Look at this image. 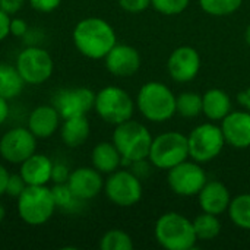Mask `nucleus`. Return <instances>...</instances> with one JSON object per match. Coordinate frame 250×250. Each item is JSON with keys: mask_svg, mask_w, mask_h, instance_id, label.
Wrapping results in <instances>:
<instances>
[{"mask_svg": "<svg viewBox=\"0 0 250 250\" xmlns=\"http://www.w3.org/2000/svg\"><path fill=\"white\" fill-rule=\"evenodd\" d=\"M73 44L86 59L101 60L117 44L114 28L98 16L81 19L73 28Z\"/></svg>", "mask_w": 250, "mask_h": 250, "instance_id": "obj_1", "label": "nucleus"}, {"mask_svg": "<svg viewBox=\"0 0 250 250\" xmlns=\"http://www.w3.org/2000/svg\"><path fill=\"white\" fill-rule=\"evenodd\" d=\"M136 107L148 122L164 123L176 114V95L163 82L149 81L136 95Z\"/></svg>", "mask_w": 250, "mask_h": 250, "instance_id": "obj_2", "label": "nucleus"}, {"mask_svg": "<svg viewBox=\"0 0 250 250\" xmlns=\"http://www.w3.org/2000/svg\"><path fill=\"white\" fill-rule=\"evenodd\" d=\"M113 144L119 149L123 158V164L146 160L152 144L149 129L133 119L114 126Z\"/></svg>", "mask_w": 250, "mask_h": 250, "instance_id": "obj_3", "label": "nucleus"}, {"mask_svg": "<svg viewBox=\"0 0 250 250\" xmlns=\"http://www.w3.org/2000/svg\"><path fill=\"white\" fill-rule=\"evenodd\" d=\"M154 234L160 246L167 250H190L198 242L193 223L174 211L166 212L157 220Z\"/></svg>", "mask_w": 250, "mask_h": 250, "instance_id": "obj_4", "label": "nucleus"}, {"mask_svg": "<svg viewBox=\"0 0 250 250\" xmlns=\"http://www.w3.org/2000/svg\"><path fill=\"white\" fill-rule=\"evenodd\" d=\"M57 207L50 188L26 186L16 198V211L19 218L29 226H42L51 220Z\"/></svg>", "mask_w": 250, "mask_h": 250, "instance_id": "obj_5", "label": "nucleus"}, {"mask_svg": "<svg viewBox=\"0 0 250 250\" xmlns=\"http://www.w3.org/2000/svg\"><path fill=\"white\" fill-rule=\"evenodd\" d=\"M189 158V144L188 135L176 130L160 133L152 138L148 160L151 166L160 170H170L174 166L186 161Z\"/></svg>", "mask_w": 250, "mask_h": 250, "instance_id": "obj_6", "label": "nucleus"}, {"mask_svg": "<svg viewBox=\"0 0 250 250\" xmlns=\"http://www.w3.org/2000/svg\"><path fill=\"white\" fill-rule=\"evenodd\" d=\"M133 98L120 86L108 85L95 94L94 110L108 125L117 126L133 117Z\"/></svg>", "mask_w": 250, "mask_h": 250, "instance_id": "obj_7", "label": "nucleus"}, {"mask_svg": "<svg viewBox=\"0 0 250 250\" xmlns=\"http://www.w3.org/2000/svg\"><path fill=\"white\" fill-rule=\"evenodd\" d=\"M189 158L205 164L215 160L226 146V139L221 126L215 123H202L192 129L188 135Z\"/></svg>", "mask_w": 250, "mask_h": 250, "instance_id": "obj_8", "label": "nucleus"}, {"mask_svg": "<svg viewBox=\"0 0 250 250\" xmlns=\"http://www.w3.org/2000/svg\"><path fill=\"white\" fill-rule=\"evenodd\" d=\"M104 193L116 207L129 208L142 199L144 188L141 179L132 170H116L104 180Z\"/></svg>", "mask_w": 250, "mask_h": 250, "instance_id": "obj_9", "label": "nucleus"}, {"mask_svg": "<svg viewBox=\"0 0 250 250\" xmlns=\"http://www.w3.org/2000/svg\"><path fill=\"white\" fill-rule=\"evenodd\" d=\"M15 66L28 85H41L47 82L54 70L53 57L47 50L38 45H28L23 48L18 54Z\"/></svg>", "mask_w": 250, "mask_h": 250, "instance_id": "obj_10", "label": "nucleus"}, {"mask_svg": "<svg viewBox=\"0 0 250 250\" xmlns=\"http://www.w3.org/2000/svg\"><path fill=\"white\" fill-rule=\"evenodd\" d=\"M208 182L205 170L201 167V163L196 161H183L168 170L167 183L170 189L183 198L198 196L201 189Z\"/></svg>", "mask_w": 250, "mask_h": 250, "instance_id": "obj_11", "label": "nucleus"}, {"mask_svg": "<svg viewBox=\"0 0 250 250\" xmlns=\"http://www.w3.org/2000/svg\"><path fill=\"white\" fill-rule=\"evenodd\" d=\"M37 152V138L28 127H13L0 138V157L21 166L26 158Z\"/></svg>", "mask_w": 250, "mask_h": 250, "instance_id": "obj_12", "label": "nucleus"}, {"mask_svg": "<svg viewBox=\"0 0 250 250\" xmlns=\"http://www.w3.org/2000/svg\"><path fill=\"white\" fill-rule=\"evenodd\" d=\"M95 104V92L86 86L66 88L56 92L53 97V105L59 111L62 120L86 116Z\"/></svg>", "mask_w": 250, "mask_h": 250, "instance_id": "obj_13", "label": "nucleus"}, {"mask_svg": "<svg viewBox=\"0 0 250 250\" xmlns=\"http://www.w3.org/2000/svg\"><path fill=\"white\" fill-rule=\"evenodd\" d=\"M201 54L190 45H180L171 51L167 60V70L179 83L192 82L201 70Z\"/></svg>", "mask_w": 250, "mask_h": 250, "instance_id": "obj_14", "label": "nucleus"}, {"mask_svg": "<svg viewBox=\"0 0 250 250\" xmlns=\"http://www.w3.org/2000/svg\"><path fill=\"white\" fill-rule=\"evenodd\" d=\"M107 70L117 78L133 76L141 67L139 51L127 44H116L104 57Z\"/></svg>", "mask_w": 250, "mask_h": 250, "instance_id": "obj_15", "label": "nucleus"}, {"mask_svg": "<svg viewBox=\"0 0 250 250\" xmlns=\"http://www.w3.org/2000/svg\"><path fill=\"white\" fill-rule=\"evenodd\" d=\"M221 130L226 144L236 149L250 148V111H230L221 120Z\"/></svg>", "mask_w": 250, "mask_h": 250, "instance_id": "obj_16", "label": "nucleus"}, {"mask_svg": "<svg viewBox=\"0 0 250 250\" xmlns=\"http://www.w3.org/2000/svg\"><path fill=\"white\" fill-rule=\"evenodd\" d=\"M67 186L83 202L97 198L104 189L103 174L94 167H78L70 171Z\"/></svg>", "mask_w": 250, "mask_h": 250, "instance_id": "obj_17", "label": "nucleus"}, {"mask_svg": "<svg viewBox=\"0 0 250 250\" xmlns=\"http://www.w3.org/2000/svg\"><path fill=\"white\" fill-rule=\"evenodd\" d=\"M60 114L56 107L51 105H38L35 107L26 120V127L32 132L37 139H48L51 138L57 129L60 127Z\"/></svg>", "mask_w": 250, "mask_h": 250, "instance_id": "obj_18", "label": "nucleus"}, {"mask_svg": "<svg viewBox=\"0 0 250 250\" xmlns=\"http://www.w3.org/2000/svg\"><path fill=\"white\" fill-rule=\"evenodd\" d=\"M198 202L204 212L221 215L229 211L231 195L223 182L211 180L207 182L205 186L198 193Z\"/></svg>", "mask_w": 250, "mask_h": 250, "instance_id": "obj_19", "label": "nucleus"}, {"mask_svg": "<svg viewBox=\"0 0 250 250\" xmlns=\"http://www.w3.org/2000/svg\"><path fill=\"white\" fill-rule=\"evenodd\" d=\"M53 161L44 154H32L19 168V174L28 186H47L51 182Z\"/></svg>", "mask_w": 250, "mask_h": 250, "instance_id": "obj_20", "label": "nucleus"}, {"mask_svg": "<svg viewBox=\"0 0 250 250\" xmlns=\"http://www.w3.org/2000/svg\"><path fill=\"white\" fill-rule=\"evenodd\" d=\"M92 167L101 174H111L123 166V158L116 145L111 142H100L94 146L91 152Z\"/></svg>", "mask_w": 250, "mask_h": 250, "instance_id": "obj_21", "label": "nucleus"}, {"mask_svg": "<svg viewBox=\"0 0 250 250\" xmlns=\"http://www.w3.org/2000/svg\"><path fill=\"white\" fill-rule=\"evenodd\" d=\"M230 111L231 100L226 91L211 88L202 95V113L211 122H221Z\"/></svg>", "mask_w": 250, "mask_h": 250, "instance_id": "obj_22", "label": "nucleus"}, {"mask_svg": "<svg viewBox=\"0 0 250 250\" xmlns=\"http://www.w3.org/2000/svg\"><path fill=\"white\" fill-rule=\"evenodd\" d=\"M89 133H91V125L86 116L64 119L60 126V138L67 148H78L83 145L89 138Z\"/></svg>", "mask_w": 250, "mask_h": 250, "instance_id": "obj_23", "label": "nucleus"}, {"mask_svg": "<svg viewBox=\"0 0 250 250\" xmlns=\"http://www.w3.org/2000/svg\"><path fill=\"white\" fill-rule=\"evenodd\" d=\"M25 85L16 66L0 63V97L10 101L22 94Z\"/></svg>", "mask_w": 250, "mask_h": 250, "instance_id": "obj_24", "label": "nucleus"}, {"mask_svg": "<svg viewBox=\"0 0 250 250\" xmlns=\"http://www.w3.org/2000/svg\"><path fill=\"white\" fill-rule=\"evenodd\" d=\"M229 215L236 227L250 231V193H242L231 199Z\"/></svg>", "mask_w": 250, "mask_h": 250, "instance_id": "obj_25", "label": "nucleus"}, {"mask_svg": "<svg viewBox=\"0 0 250 250\" xmlns=\"http://www.w3.org/2000/svg\"><path fill=\"white\" fill-rule=\"evenodd\" d=\"M192 223H193L196 239L202 242L214 240L221 231V223L218 220V215L214 214H208L202 211V214H199Z\"/></svg>", "mask_w": 250, "mask_h": 250, "instance_id": "obj_26", "label": "nucleus"}, {"mask_svg": "<svg viewBox=\"0 0 250 250\" xmlns=\"http://www.w3.org/2000/svg\"><path fill=\"white\" fill-rule=\"evenodd\" d=\"M53 196H54V202L57 209H62L64 212L69 214H78L81 212L82 207H83V201H81L67 186V183H62V185H54L51 188Z\"/></svg>", "mask_w": 250, "mask_h": 250, "instance_id": "obj_27", "label": "nucleus"}, {"mask_svg": "<svg viewBox=\"0 0 250 250\" xmlns=\"http://www.w3.org/2000/svg\"><path fill=\"white\" fill-rule=\"evenodd\" d=\"M176 113L185 119H195L202 114V95L186 91L176 95Z\"/></svg>", "mask_w": 250, "mask_h": 250, "instance_id": "obj_28", "label": "nucleus"}, {"mask_svg": "<svg viewBox=\"0 0 250 250\" xmlns=\"http://www.w3.org/2000/svg\"><path fill=\"white\" fill-rule=\"evenodd\" d=\"M101 250H132L133 240L123 230H108L100 240Z\"/></svg>", "mask_w": 250, "mask_h": 250, "instance_id": "obj_29", "label": "nucleus"}, {"mask_svg": "<svg viewBox=\"0 0 250 250\" xmlns=\"http://www.w3.org/2000/svg\"><path fill=\"white\" fill-rule=\"evenodd\" d=\"M243 0H199L201 9L211 16H227L240 9Z\"/></svg>", "mask_w": 250, "mask_h": 250, "instance_id": "obj_30", "label": "nucleus"}, {"mask_svg": "<svg viewBox=\"0 0 250 250\" xmlns=\"http://www.w3.org/2000/svg\"><path fill=\"white\" fill-rule=\"evenodd\" d=\"M190 0H151V6L161 15L174 16L185 12Z\"/></svg>", "mask_w": 250, "mask_h": 250, "instance_id": "obj_31", "label": "nucleus"}, {"mask_svg": "<svg viewBox=\"0 0 250 250\" xmlns=\"http://www.w3.org/2000/svg\"><path fill=\"white\" fill-rule=\"evenodd\" d=\"M26 183L22 179V176L18 174H10L9 180H7V186H6V195L10 198H18L25 189H26Z\"/></svg>", "mask_w": 250, "mask_h": 250, "instance_id": "obj_32", "label": "nucleus"}, {"mask_svg": "<svg viewBox=\"0 0 250 250\" xmlns=\"http://www.w3.org/2000/svg\"><path fill=\"white\" fill-rule=\"evenodd\" d=\"M70 176V170L69 167L62 163V161H56L53 163V170H51V182L54 185H62V183H67Z\"/></svg>", "mask_w": 250, "mask_h": 250, "instance_id": "obj_33", "label": "nucleus"}, {"mask_svg": "<svg viewBox=\"0 0 250 250\" xmlns=\"http://www.w3.org/2000/svg\"><path fill=\"white\" fill-rule=\"evenodd\" d=\"M119 6L129 13H141L151 6V0H117Z\"/></svg>", "mask_w": 250, "mask_h": 250, "instance_id": "obj_34", "label": "nucleus"}, {"mask_svg": "<svg viewBox=\"0 0 250 250\" xmlns=\"http://www.w3.org/2000/svg\"><path fill=\"white\" fill-rule=\"evenodd\" d=\"M28 3L37 12L50 13V12H54L60 6L62 0H28Z\"/></svg>", "mask_w": 250, "mask_h": 250, "instance_id": "obj_35", "label": "nucleus"}, {"mask_svg": "<svg viewBox=\"0 0 250 250\" xmlns=\"http://www.w3.org/2000/svg\"><path fill=\"white\" fill-rule=\"evenodd\" d=\"M29 26L26 23V21H23L22 18H12L10 19V35L18 37V38H23L25 34L28 32Z\"/></svg>", "mask_w": 250, "mask_h": 250, "instance_id": "obj_36", "label": "nucleus"}, {"mask_svg": "<svg viewBox=\"0 0 250 250\" xmlns=\"http://www.w3.org/2000/svg\"><path fill=\"white\" fill-rule=\"evenodd\" d=\"M25 6V0H0V9L9 16L19 13Z\"/></svg>", "mask_w": 250, "mask_h": 250, "instance_id": "obj_37", "label": "nucleus"}, {"mask_svg": "<svg viewBox=\"0 0 250 250\" xmlns=\"http://www.w3.org/2000/svg\"><path fill=\"white\" fill-rule=\"evenodd\" d=\"M10 35V16L0 9V42Z\"/></svg>", "mask_w": 250, "mask_h": 250, "instance_id": "obj_38", "label": "nucleus"}, {"mask_svg": "<svg viewBox=\"0 0 250 250\" xmlns=\"http://www.w3.org/2000/svg\"><path fill=\"white\" fill-rule=\"evenodd\" d=\"M237 101L245 110L250 111V86H248L246 89H243V91H240L237 94Z\"/></svg>", "mask_w": 250, "mask_h": 250, "instance_id": "obj_39", "label": "nucleus"}, {"mask_svg": "<svg viewBox=\"0 0 250 250\" xmlns=\"http://www.w3.org/2000/svg\"><path fill=\"white\" fill-rule=\"evenodd\" d=\"M9 176H10L9 170L3 164H0V196L6 195V186H7Z\"/></svg>", "mask_w": 250, "mask_h": 250, "instance_id": "obj_40", "label": "nucleus"}, {"mask_svg": "<svg viewBox=\"0 0 250 250\" xmlns=\"http://www.w3.org/2000/svg\"><path fill=\"white\" fill-rule=\"evenodd\" d=\"M10 113V107H9V101L3 97H0V126L7 120Z\"/></svg>", "mask_w": 250, "mask_h": 250, "instance_id": "obj_41", "label": "nucleus"}, {"mask_svg": "<svg viewBox=\"0 0 250 250\" xmlns=\"http://www.w3.org/2000/svg\"><path fill=\"white\" fill-rule=\"evenodd\" d=\"M245 41H246V44L250 47V23L248 25L246 31H245Z\"/></svg>", "mask_w": 250, "mask_h": 250, "instance_id": "obj_42", "label": "nucleus"}, {"mask_svg": "<svg viewBox=\"0 0 250 250\" xmlns=\"http://www.w3.org/2000/svg\"><path fill=\"white\" fill-rule=\"evenodd\" d=\"M4 217H6V209H4V207L0 204V223L4 220Z\"/></svg>", "mask_w": 250, "mask_h": 250, "instance_id": "obj_43", "label": "nucleus"}]
</instances>
